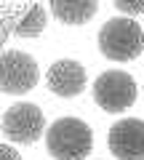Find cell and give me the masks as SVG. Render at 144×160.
<instances>
[{
	"label": "cell",
	"mask_w": 144,
	"mask_h": 160,
	"mask_svg": "<svg viewBox=\"0 0 144 160\" xmlns=\"http://www.w3.org/2000/svg\"><path fill=\"white\" fill-rule=\"evenodd\" d=\"M46 83L56 96L62 99H72L77 93L86 91V67L75 59H59L48 67V75H46Z\"/></svg>",
	"instance_id": "obj_7"
},
{
	"label": "cell",
	"mask_w": 144,
	"mask_h": 160,
	"mask_svg": "<svg viewBox=\"0 0 144 160\" xmlns=\"http://www.w3.org/2000/svg\"><path fill=\"white\" fill-rule=\"evenodd\" d=\"M46 149L53 160H86L93 149V131L80 118H59L48 126Z\"/></svg>",
	"instance_id": "obj_1"
},
{
	"label": "cell",
	"mask_w": 144,
	"mask_h": 160,
	"mask_svg": "<svg viewBox=\"0 0 144 160\" xmlns=\"http://www.w3.org/2000/svg\"><path fill=\"white\" fill-rule=\"evenodd\" d=\"M0 160H22V155H19V149L13 147V144H0Z\"/></svg>",
	"instance_id": "obj_11"
},
{
	"label": "cell",
	"mask_w": 144,
	"mask_h": 160,
	"mask_svg": "<svg viewBox=\"0 0 144 160\" xmlns=\"http://www.w3.org/2000/svg\"><path fill=\"white\" fill-rule=\"evenodd\" d=\"M40 69L29 53L6 51L0 59V88L3 93H27L37 86Z\"/></svg>",
	"instance_id": "obj_5"
},
{
	"label": "cell",
	"mask_w": 144,
	"mask_h": 160,
	"mask_svg": "<svg viewBox=\"0 0 144 160\" xmlns=\"http://www.w3.org/2000/svg\"><path fill=\"white\" fill-rule=\"evenodd\" d=\"M115 8L131 19L136 13H144V0H115Z\"/></svg>",
	"instance_id": "obj_10"
},
{
	"label": "cell",
	"mask_w": 144,
	"mask_h": 160,
	"mask_svg": "<svg viewBox=\"0 0 144 160\" xmlns=\"http://www.w3.org/2000/svg\"><path fill=\"white\" fill-rule=\"evenodd\" d=\"M107 147L117 160H144V120L123 118L110 128Z\"/></svg>",
	"instance_id": "obj_6"
},
{
	"label": "cell",
	"mask_w": 144,
	"mask_h": 160,
	"mask_svg": "<svg viewBox=\"0 0 144 160\" xmlns=\"http://www.w3.org/2000/svg\"><path fill=\"white\" fill-rule=\"evenodd\" d=\"M136 83L123 69H107L93 80V102L104 112H126L136 102Z\"/></svg>",
	"instance_id": "obj_3"
},
{
	"label": "cell",
	"mask_w": 144,
	"mask_h": 160,
	"mask_svg": "<svg viewBox=\"0 0 144 160\" xmlns=\"http://www.w3.org/2000/svg\"><path fill=\"white\" fill-rule=\"evenodd\" d=\"M46 131V118L37 104L16 102L3 112V136L13 144H35Z\"/></svg>",
	"instance_id": "obj_4"
},
{
	"label": "cell",
	"mask_w": 144,
	"mask_h": 160,
	"mask_svg": "<svg viewBox=\"0 0 144 160\" xmlns=\"http://www.w3.org/2000/svg\"><path fill=\"white\" fill-rule=\"evenodd\" d=\"M43 29H46V11H43V6H37V3H29L13 24L3 22V40L11 32H16L19 38H37Z\"/></svg>",
	"instance_id": "obj_9"
},
{
	"label": "cell",
	"mask_w": 144,
	"mask_h": 160,
	"mask_svg": "<svg viewBox=\"0 0 144 160\" xmlns=\"http://www.w3.org/2000/svg\"><path fill=\"white\" fill-rule=\"evenodd\" d=\"M144 48V29L133 19L117 16L99 29V51L112 62H133Z\"/></svg>",
	"instance_id": "obj_2"
},
{
	"label": "cell",
	"mask_w": 144,
	"mask_h": 160,
	"mask_svg": "<svg viewBox=\"0 0 144 160\" xmlns=\"http://www.w3.org/2000/svg\"><path fill=\"white\" fill-rule=\"evenodd\" d=\"M48 8H51V13L62 24L77 27V24H86V22H91L96 16L99 3L96 0H51Z\"/></svg>",
	"instance_id": "obj_8"
}]
</instances>
